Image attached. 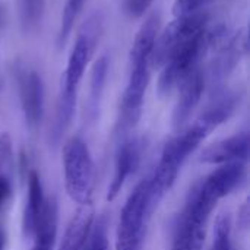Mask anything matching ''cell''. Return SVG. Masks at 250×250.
I'll list each match as a JSON object with an SVG mask.
<instances>
[{
  "instance_id": "1",
  "label": "cell",
  "mask_w": 250,
  "mask_h": 250,
  "mask_svg": "<svg viewBox=\"0 0 250 250\" xmlns=\"http://www.w3.org/2000/svg\"><path fill=\"white\" fill-rule=\"evenodd\" d=\"M64 188L69 198L79 207L92 205L95 190V166L88 145L78 136L63 148Z\"/></svg>"
},
{
  "instance_id": "2",
  "label": "cell",
  "mask_w": 250,
  "mask_h": 250,
  "mask_svg": "<svg viewBox=\"0 0 250 250\" xmlns=\"http://www.w3.org/2000/svg\"><path fill=\"white\" fill-rule=\"evenodd\" d=\"M151 215L148 179H144L135 186L120 211L116 231V250H139Z\"/></svg>"
},
{
  "instance_id": "3",
  "label": "cell",
  "mask_w": 250,
  "mask_h": 250,
  "mask_svg": "<svg viewBox=\"0 0 250 250\" xmlns=\"http://www.w3.org/2000/svg\"><path fill=\"white\" fill-rule=\"evenodd\" d=\"M103 29V19L100 13L91 15L79 28L75 44L70 50L66 70L62 76L60 94L67 97H78V88L81 79L85 73V69L92 59L100 35Z\"/></svg>"
},
{
  "instance_id": "4",
  "label": "cell",
  "mask_w": 250,
  "mask_h": 250,
  "mask_svg": "<svg viewBox=\"0 0 250 250\" xmlns=\"http://www.w3.org/2000/svg\"><path fill=\"white\" fill-rule=\"evenodd\" d=\"M209 50L207 40V28L188 41L182 48H179L161 67L158 76L157 91L160 97H168L174 89H177L183 81L198 69V64L204 54Z\"/></svg>"
},
{
  "instance_id": "5",
  "label": "cell",
  "mask_w": 250,
  "mask_h": 250,
  "mask_svg": "<svg viewBox=\"0 0 250 250\" xmlns=\"http://www.w3.org/2000/svg\"><path fill=\"white\" fill-rule=\"evenodd\" d=\"M208 13L204 10L176 16L161 32H158L151 54V67L161 69L179 48L208 26Z\"/></svg>"
},
{
  "instance_id": "6",
  "label": "cell",
  "mask_w": 250,
  "mask_h": 250,
  "mask_svg": "<svg viewBox=\"0 0 250 250\" xmlns=\"http://www.w3.org/2000/svg\"><path fill=\"white\" fill-rule=\"evenodd\" d=\"M151 78V64L138 63L130 64L129 81L120 103L119 126L123 132L135 127L142 116L144 98Z\"/></svg>"
},
{
  "instance_id": "7",
  "label": "cell",
  "mask_w": 250,
  "mask_h": 250,
  "mask_svg": "<svg viewBox=\"0 0 250 250\" xmlns=\"http://www.w3.org/2000/svg\"><path fill=\"white\" fill-rule=\"evenodd\" d=\"M246 177V163L245 161H231L220 164L205 180L198 183L199 195L217 207V204L229 196Z\"/></svg>"
},
{
  "instance_id": "8",
  "label": "cell",
  "mask_w": 250,
  "mask_h": 250,
  "mask_svg": "<svg viewBox=\"0 0 250 250\" xmlns=\"http://www.w3.org/2000/svg\"><path fill=\"white\" fill-rule=\"evenodd\" d=\"M19 97L25 122L31 130L38 129L44 110V85L35 70H23L19 75Z\"/></svg>"
},
{
  "instance_id": "9",
  "label": "cell",
  "mask_w": 250,
  "mask_h": 250,
  "mask_svg": "<svg viewBox=\"0 0 250 250\" xmlns=\"http://www.w3.org/2000/svg\"><path fill=\"white\" fill-rule=\"evenodd\" d=\"M142 151H144V144L138 138L125 141L119 146V151L116 154V161H114V174L108 185L107 196H105L108 202H113L119 196L126 180L139 167L141 160H142Z\"/></svg>"
},
{
  "instance_id": "10",
  "label": "cell",
  "mask_w": 250,
  "mask_h": 250,
  "mask_svg": "<svg viewBox=\"0 0 250 250\" xmlns=\"http://www.w3.org/2000/svg\"><path fill=\"white\" fill-rule=\"evenodd\" d=\"M214 50H217V56L211 63V79L214 82H223L248 53V35L245 31L229 34Z\"/></svg>"
},
{
  "instance_id": "11",
  "label": "cell",
  "mask_w": 250,
  "mask_h": 250,
  "mask_svg": "<svg viewBox=\"0 0 250 250\" xmlns=\"http://www.w3.org/2000/svg\"><path fill=\"white\" fill-rule=\"evenodd\" d=\"M205 91V75L201 69L193 70L179 86V98L173 110V127L182 130L190 120Z\"/></svg>"
},
{
  "instance_id": "12",
  "label": "cell",
  "mask_w": 250,
  "mask_h": 250,
  "mask_svg": "<svg viewBox=\"0 0 250 250\" xmlns=\"http://www.w3.org/2000/svg\"><path fill=\"white\" fill-rule=\"evenodd\" d=\"M249 146L248 132H240L205 148L199 157V161L204 164H226L231 161L246 163L249 158Z\"/></svg>"
},
{
  "instance_id": "13",
  "label": "cell",
  "mask_w": 250,
  "mask_h": 250,
  "mask_svg": "<svg viewBox=\"0 0 250 250\" xmlns=\"http://www.w3.org/2000/svg\"><path fill=\"white\" fill-rule=\"evenodd\" d=\"M94 218L92 205L79 207L70 218L57 250H85Z\"/></svg>"
},
{
  "instance_id": "14",
  "label": "cell",
  "mask_w": 250,
  "mask_h": 250,
  "mask_svg": "<svg viewBox=\"0 0 250 250\" xmlns=\"http://www.w3.org/2000/svg\"><path fill=\"white\" fill-rule=\"evenodd\" d=\"M59 223V205L54 198L45 199L34 229V246L31 250H54Z\"/></svg>"
},
{
  "instance_id": "15",
  "label": "cell",
  "mask_w": 250,
  "mask_h": 250,
  "mask_svg": "<svg viewBox=\"0 0 250 250\" xmlns=\"http://www.w3.org/2000/svg\"><path fill=\"white\" fill-rule=\"evenodd\" d=\"M158 32H160V16L157 13H152L151 16L145 19V22L141 25L139 31L136 32V37L133 40V44L129 53L130 64H138V63L151 64V54H152Z\"/></svg>"
},
{
  "instance_id": "16",
  "label": "cell",
  "mask_w": 250,
  "mask_h": 250,
  "mask_svg": "<svg viewBox=\"0 0 250 250\" xmlns=\"http://www.w3.org/2000/svg\"><path fill=\"white\" fill-rule=\"evenodd\" d=\"M44 193H42V185L41 177L35 170H31L28 174V196H26V205L22 217V231L25 237H29L34 234V229L38 220V215L44 205Z\"/></svg>"
},
{
  "instance_id": "17",
  "label": "cell",
  "mask_w": 250,
  "mask_h": 250,
  "mask_svg": "<svg viewBox=\"0 0 250 250\" xmlns=\"http://www.w3.org/2000/svg\"><path fill=\"white\" fill-rule=\"evenodd\" d=\"M108 57L101 56L95 60L92 69H91V76H89V100H88V107H89V114L92 117L97 116V111L100 108V103L104 94V88L107 83V75H108Z\"/></svg>"
},
{
  "instance_id": "18",
  "label": "cell",
  "mask_w": 250,
  "mask_h": 250,
  "mask_svg": "<svg viewBox=\"0 0 250 250\" xmlns=\"http://www.w3.org/2000/svg\"><path fill=\"white\" fill-rule=\"evenodd\" d=\"M211 250H233L231 243V217L229 212H221L214 226V240Z\"/></svg>"
},
{
  "instance_id": "19",
  "label": "cell",
  "mask_w": 250,
  "mask_h": 250,
  "mask_svg": "<svg viewBox=\"0 0 250 250\" xmlns=\"http://www.w3.org/2000/svg\"><path fill=\"white\" fill-rule=\"evenodd\" d=\"M85 0H67L62 13V21H60V29H59V45H63L75 25V21L78 19V15L83 6Z\"/></svg>"
},
{
  "instance_id": "20",
  "label": "cell",
  "mask_w": 250,
  "mask_h": 250,
  "mask_svg": "<svg viewBox=\"0 0 250 250\" xmlns=\"http://www.w3.org/2000/svg\"><path fill=\"white\" fill-rule=\"evenodd\" d=\"M45 0H22V23L26 31L34 29L41 21Z\"/></svg>"
},
{
  "instance_id": "21",
  "label": "cell",
  "mask_w": 250,
  "mask_h": 250,
  "mask_svg": "<svg viewBox=\"0 0 250 250\" xmlns=\"http://www.w3.org/2000/svg\"><path fill=\"white\" fill-rule=\"evenodd\" d=\"M107 218L101 217L95 226H92L85 250H110L107 236Z\"/></svg>"
},
{
  "instance_id": "22",
  "label": "cell",
  "mask_w": 250,
  "mask_h": 250,
  "mask_svg": "<svg viewBox=\"0 0 250 250\" xmlns=\"http://www.w3.org/2000/svg\"><path fill=\"white\" fill-rule=\"evenodd\" d=\"M211 0H174L173 13L174 16H185L190 13L201 12L204 6H207Z\"/></svg>"
},
{
  "instance_id": "23",
  "label": "cell",
  "mask_w": 250,
  "mask_h": 250,
  "mask_svg": "<svg viewBox=\"0 0 250 250\" xmlns=\"http://www.w3.org/2000/svg\"><path fill=\"white\" fill-rule=\"evenodd\" d=\"M171 250H190L189 249V239H188V231L183 218H179V223L174 230V237H173V245Z\"/></svg>"
},
{
  "instance_id": "24",
  "label": "cell",
  "mask_w": 250,
  "mask_h": 250,
  "mask_svg": "<svg viewBox=\"0 0 250 250\" xmlns=\"http://www.w3.org/2000/svg\"><path fill=\"white\" fill-rule=\"evenodd\" d=\"M154 0H130L129 1V10L130 15L135 18H141L145 15V12L149 9Z\"/></svg>"
},
{
  "instance_id": "25",
  "label": "cell",
  "mask_w": 250,
  "mask_h": 250,
  "mask_svg": "<svg viewBox=\"0 0 250 250\" xmlns=\"http://www.w3.org/2000/svg\"><path fill=\"white\" fill-rule=\"evenodd\" d=\"M249 199L242 205V208L239 209V226L243 229V230H248L249 229Z\"/></svg>"
},
{
  "instance_id": "26",
  "label": "cell",
  "mask_w": 250,
  "mask_h": 250,
  "mask_svg": "<svg viewBox=\"0 0 250 250\" xmlns=\"http://www.w3.org/2000/svg\"><path fill=\"white\" fill-rule=\"evenodd\" d=\"M10 192H12V188H10L9 179L6 176H1L0 174V205H3V202L7 201Z\"/></svg>"
},
{
  "instance_id": "27",
  "label": "cell",
  "mask_w": 250,
  "mask_h": 250,
  "mask_svg": "<svg viewBox=\"0 0 250 250\" xmlns=\"http://www.w3.org/2000/svg\"><path fill=\"white\" fill-rule=\"evenodd\" d=\"M4 249V234H3V231L0 230V250Z\"/></svg>"
},
{
  "instance_id": "28",
  "label": "cell",
  "mask_w": 250,
  "mask_h": 250,
  "mask_svg": "<svg viewBox=\"0 0 250 250\" xmlns=\"http://www.w3.org/2000/svg\"><path fill=\"white\" fill-rule=\"evenodd\" d=\"M1 21H3V18H1V9H0V25H1Z\"/></svg>"
}]
</instances>
